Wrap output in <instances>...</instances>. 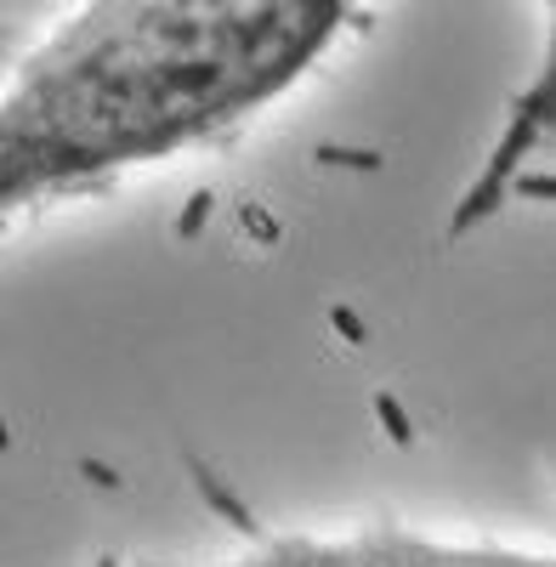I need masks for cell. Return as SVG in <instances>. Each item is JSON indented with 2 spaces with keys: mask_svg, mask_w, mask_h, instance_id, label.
Segmentation results:
<instances>
[{
  "mask_svg": "<svg viewBox=\"0 0 556 567\" xmlns=\"http://www.w3.org/2000/svg\"><path fill=\"white\" fill-rule=\"evenodd\" d=\"M375 409H381V425H387V432H392V437H398V443L409 449V443H414V425H409V414H403V409H398V403H392L387 392L375 398Z\"/></svg>",
  "mask_w": 556,
  "mask_h": 567,
  "instance_id": "3",
  "label": "cell"
},
{
  "mask_svg": "<svg viewBox=\"0 0 556 567\" xmlns=\"http://www.w3.org/2000/svg\"><path fill=\"white\" fill-rule=\"evenodd\" d=\"M336 0H97L63 7L7 69L0 205L74 194L199 148L301 85L341 40Z\"/></svg>",
  "mask_w": 556,
  "mask_h": 567,
  "instance_id": "1",
  "label": "cell"
},
{
  "mask_svg": "<svg viewBox=\"0 0 556 567\" xmlns=\"http://www.w3.org/2000/svg\"><path fill=\"white\" fill-rule=\"evenodd\" d=\"M239 567H556L512 550H454V545H421V539H347V545H267Z\"/></svg>",
  "mask_w": 556,
  "mask_h": 567,
  "instance_id": "2",
  "label": "cell"
}]
</instances>
